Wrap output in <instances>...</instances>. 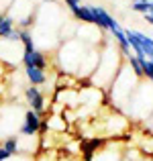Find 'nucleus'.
<instances>
[{
    "label": "nucleus",
    "instance_id": "dca6fc26",
    "mask_svg": "<svg viewBox=\"0 0 153 161\" xmlns=\"http://www.w3.org/2000/svg\"><path fill=\"white\" fill-rule=\"evenodd\" d=\"M151 61H153V59H151Z\"/></svg>",
    "mask_w": 153,
    "mask_h": 161
},
{
    "label": "nucleus",
    "instance_id": "0eeeda50",
    "mask_svg": "<svg viewBox=\"0 0 153 161\" xmlns=\"http://www.w3.org/2000/svg\"><path fill=\"white\" fill-rule=\"evenodd\" d=\"M135 35H137L139 43H141V49H143V53H145V57L153 59V37L145 35V33H141V31H137V29H135Z\"/></svg>",
    "mask_w": 153,
    "mask_h": 161
},
{
    "label": "nucleus",
    "instance_id": "4468645a",
    "mask_svg": "<svg viewBox=\"0 0 153 161\" xmlns=\"http://www.w3.org/2000/svg\"><path fill=\"white\" fill-rule=\"evenodd\" d=\"M2 71H4V67H2V61H0V75H2Z\"/></svg>",
    "mask_w": 153,
    "mask_h": 161
},
{
    "label": "nucleus",
    "instance_id": "20e7f679",
    "mask_svg": "<svg viewBox=\"0 0 153 161\" xmlns=\"http://www.w3.org/2000/svg\"><path fill=\"white\" fill-rule=\"evenodd\" d=\"M14 31H16L14 19H12L8 12L0 10V41H2V39H8V37H10Z\"/></svg>",
    "mask_w": 153,
    "mask_h": 161
},
{
    "label": "nucleus",
    "instance_id": "f03ea898",
    "mask_svg": "<svg viewBox=\"0 0 153 161\" xmlns=\"http://www.w3.org/2000/svg\"><path fill=\"white\" fill-rule=\"evenodd\" d=\"M23 67H37V69H43L47 71L49 67V59H47V53L41 51V49H33V51H23Z\"/></svg>",
    "mask_w": 153,
    "mask_h": 161
},
{
    "label": "nucleus",
    "instance_id": "39448f33",
    "mask_svg": "<svg viewBox=\"0 0 153 161\" xmlns=\"http://www.w3.org/2000/svg\"><path fill=\"white\" fill-rule=\"evenodd\" d=\"M25 75H27L29 84L31 86H45L47 84V71L43 69H37V67H25Z\"/></svg>",
    "mask_w": 153,
    "mask_h": 161
},
{
    "label": "nucleus",
    "instance_id": "6e6552de",
    "mask_svg": "<svg viewBox=\"0 0 153 161\" xmlns=\"http://www.w3.org/2000/svg\"><path fill=\"white\" fill-rule=\"evenodd\" d=\"M19 31H20V43H23V51H33V49H37L31 29H19Z\"/></svg>",
    "mask_w": 153,
    "mask_h": 161
},
{
    "label": "nucleus",
    "instance_id": "f8f14e48",
    "mask_svg": "<svg viewBox=\"0 0 153 161\" xmlns=\"http://www.w3.org/2000/svg\"><path fill=\"white\" fill-rule=\"evenodd\" d=\"M61 2L65 4V6L70 8V12H71V10H74V8H78L80 4H82V0H61Z\"/></svg>",
    "mask_w": 153,
    "mask_h": 161
},
{
    "label": "nucleus",
    "instance_id": "423d86ee",
    "mask_svg": "<svg viewBox=\"0 0 153 161\" xmlns=\"http://www.w3.org/2000/svg\"><path fill=\"white\" fill-rule=\"evenodd\" d=\"M71 14H74L76 20H80V23H84V25H94V14H92V8L90 6L80 4L78 8L71 10Z\"/></svg>",
    "mask_w": 153,
    "mask_h": 161
},
{
    "label": "nucleus",
    "instance_id": "9b49d317",
    "mask_svg": "<svg viewBox=\"0 0 153 161\" xmlns=\"http://www.w3.org/2000/svg\"><path fill=\"white\" fill-rule=\"evenodd\" d=\"M131 8H133L135 12H141V14H149V12L153 10V2L151 0H147V2H133Z\"/></svg>",
    "mask_w": 153,
    "mask_h": 161
},
{
    "label": "nucleus",
    "instance_id": "f257e3e1",
    "mask_svg": "<svg viewBox=\"0 0 153 161\" xmlns=\"http://www.w3.org/2000/svg\"><path fill=\"white\" fill-rule=\"evenodd\" d=\"M41 120H43V116L29 108L27 112H25V118H23V125H20V129H19V135L20 137H35V135H39Z\"/></svg>",
    "mask_w": 153,
    "mask_h": 161
},
{
    "label": "nucleus",
    "instance_id": "2eb2a0df",
    "mask_svg": "<svg viewBox=\"0 0 153 161\" xmlns=\"http://www.w3.org/2000/svg\"><path fill=\"white\" fill-rule=\"evenodd\" d=\"M45 2H49V4H53V2H57V0H45Z\"/></svg>",
    "mask_w": 153,
    "mask_h": 161
},
{
    "label": "nucleus",
    "instance_id": "ddd939ff",
    "mask_svg": "<svg viewBox=\"0 0 153 161\" xmlns=\"http://www.w3.org/2000/svg\"><path fill=\"white\" fill-rule=\"evenodd\" d=\"M10 157H12V155L8 153L6 149H2V147H0V161H6V159H10Z\"/></svg>",
    "mask_w": 153,
    "mask_h": 161
},
{
    "label": "nucleus",
    "instance_id": "7ed1b4c3",
    "mask_svg": "<svg viewBox=\"0 0 153 161\" xmlns=\"http://www.w3.org/2000/svg\"><path fill=\"white\" fill-rule=\"evenodd\" d=\"M25 100H27V104H29V108H31V110H35V112L41 114V116L45 114V110H47L45 94L37 86H29L27 90H25Z\"/></svg>",
    "mask_w": 153,
    "mask_h": 161
},
{
    "label": "nucleus",
    "instance_id": "1a4fd4ad",
    "mask_svg": "<svg viewBox=\"0 0 153 161\" xmlns=\"http://www.w3.org/2000/svg\"><path fill=\"white\" fill-rule=\"evenodd\" d=\"M141 59H145V57H137V55H129V57H125V61L129 63V67L133 69V74L137 75L139 80H145V78H143V63H141Z\"/></svg>",
    "mask_w": 153,
    "mask_h": 161
},
{
    "label": "nucleus",
    "instance_id": "9d476101",
    "mask_svg": "<svg viewBox=\"0 0 153 161\" xmlns=\"http://www.w3.org/2000/svg\"><path fill=\"white\" fill-rule=\"evenodd\" d=\"M0 147H2V149H6L8 153L12 155V157H14V155L20 151V143H19V139H16V137H8V139H4Z\"/></svg>",
    "mask_w": 153,
    "mask_h": 161
}]
</instances>
